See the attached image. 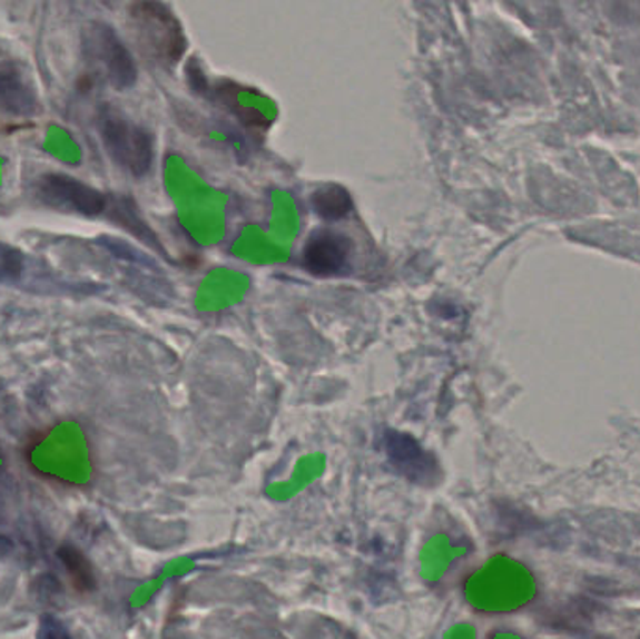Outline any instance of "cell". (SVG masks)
<instances>
[{
  "instance_id": "obj_1",
  "label": "cell",
  "mask_w": 640,
  "mask_h": 639,
  "mask_svg": "<svg viewBox=\"0 0 640 639\" xmlns=\"http://www.w3.org/2000/svg\"><path fill=\"white\" fill-rule=\"evenodd\" d=\"M137 43L148 59L175 65L186 51V36L175 13L161 2H137L130 8Z\"/></svg>"
},
{
  "instance_id": "obj_2",
  "label": "cell",
  "mask_w": 640,
  "mask_h": 639,
  "mask_svg": "<svg viewBox=\"0 0 640 639\" xmlns=\"http://www.w3.org/2000/svg\"><path fill=\"white\" fill-rule=\"evenodd\" d=\"M100 134L107 155L126 171L142 177L154 161L152 137L145 128L122 117L120 112L106 111L100 119Z\"/></svg>"
},
{
  "instance_id": "obj_3",
  "label": "cell",
  "mask_w": 640,
  "mask_h": 639,
  "mask_svg": "<svg viewBox=\"0 0 640 639\" xmlns=\"http://www.w3.org/2000/svg\"><path fill=\"white\" fill-rule=\"evenodd\" d=\"M82 43L90 65L95 66L115 89H128L136 83V62L131 59L130 51L120 42V38L115 35V30L107 24H89L85 29Z\"/></svg>"
},
{
  "instance_id": "obj_4",
  "label": "cell",
  "mask_w": 640,
  "mask_h": 639,
  "mask_svg": "<svg viewBox=\"0 0 640 639\" xmlns=\"http://www.w3.org/2000/svg\"><path fill=\"white\" fill-rule=\"evenodd\" d=\"M36 196L46 207L57 213L77 216H100L106 213L107 199L89 184L68 175H46L36 184Z\"/></svg>"
},
{
  "instance_id": "obj_5",
  "label": "cell",
  "mask_w": 640,
  "mask_h": 639,
  "mask_svg": "<svg viewBox=\"0 0 640 639\" xmlns=\"http://www.w3.org/2000/svg\"><path fill=\"white\" fill-rule=\"evenodd\" d=\"M351 255L353 246L347 237L334 232H317L304 246L302 259L309 273L326 278L347 267Z\"/></svg>"
},
{
  "instance_id": "obj_6",
  "label": "cell",
  "mask_w": 640,
  "mask_h": 639,
  "mask_svg": "<svg viewBox=\"0 0 640 639\" xmlns=\"http://www.w3.org/2000/svg\"><path fill=\"white\" fill-rule=\"evenodd\" d=\"M386 452H388L390 462L394 463V468L412 482L431 484L441 473L435 458L430 456L411 435H405V433H388Z\"/></svg>"
},
{
  "instance_id": "obj_7",
  "label": "cell",
  "mask_w": 640,
  "mask_h": 639,
  "mask_svg": "<svg viewBox=\"0 0 640 639\" xmlns=\"http://www.w3.org/2000/svg\"><path fill=\"white\" fill-rule=\"evenodd\" d=\"M40 101L23 71L12 62H0V111L16 117H32Z\"/></svg>"
},
{
  "instance_id": "obj_8",
  "label": "cell",
  "mask_w": 640,
  "mask_h": 639,
  "mask_svg": "<svg viewBox=\"0 0 640 639\" xmlns=\"http://www.w3.org/2000/svg\"><path fill=\"white\" fill-rule=\"evenodd\" d=\"M598 608L600 606L593 604L587 598H575V600H571L554 611V616L551 617V625L568 630V632H584L592 625Z\"/></svg>"
},
{
  "instance_id": "obj_9",
  "label": "cell",
  "mask_w": 640,
  "mask_h": 639,
  "mask_svg": "<svg viewBox=\"0 0 640 639\" xmlns=\"http://www.w3.org/2000/svg\"><path fill=\"white\" fill-rule=\"evenodd\" d=\"M312 203L315 213L324 219L345 218L353 210V197L343 186H335V184H328L315 191Z\"/></svg>"
},
{
  "instance_id": "obj_10",
  "label": "cell",
  "mask_w": 640,
  "mask_h": 639,
  "mask_svg": "<svg viewBox=\"0 0 640 639\" xmlns=\"http://www.w3.org/2000/svg\"><path fill=\"white\" fill-rule=\"evenodd\" d=\"M23 254L13 246L0 243V282H13L23 273Z\"/></svg>"
},
{
  "instance_id": "obj_11",
  "label": "cell",
  "mask_w": 640,
  "mask_h": 639,
  "mask_svg": "<svg viewBox=\"0 0 640 639\" xmlns=\"http://www.w3.org/2000/svg\"><path fill=\"white\" fill-rule=\"evenodd\" d=\"M582 639H614L612 636H590V638H582Z\"/></svg>"
}]
</instances>
